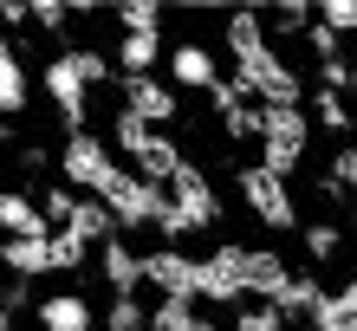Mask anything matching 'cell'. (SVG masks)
Instances as JSON below:
<instances>
[{"instance_id":"1","label":"cell","mask_w":357,"mask_h":331,"mask_svg":"<svg viewBox=\"0 0 357 331\" xmlns=\"http://www.w3.org/2000/svg\"><path fill=\"white\" fill-rule=\"evenodd\" d=\"M221 39H227V52H234V78H227V85H234L241 98H254V105H299V98H305L299 72L273 52L260 13H227Z\"/></svg>"},{"instance_id":"2","label":"cell","mask_w":357,"mask_h":331,"mask_svg":"<svg viewBox=\"0 0 357 331\" xmlns=\"http://www.w3.org/2000/svg\"><path fill=\"white\" fill-rule=\"evenodd\" d=\"M254 143H260V169H273L280 182L292 169H305V156H312L305 105H254Z\"/></svg>"},{"instance_id":"3","label":"cell","mask_w":357,"mask_h":331,"mask_svg":"<svg viewBox=\"0 0 357 331\" xmlns=\"http://www.w3.org/2000/svg\"><path fill=\"white\" fill-rule=\"evenodd\" d=\"M59 176H66L78 195H104L111 176H117V156H111V143H104L98 130H72L66 150H59Z\"/></svg>"},{"instance_id":"4","label":"cell","mask_w":357,"mask_h":331,"mask_svg":"<svg viewBox=\"0 0 357 331\" xmlns=\"http://www.w3.org/2000/svg\"><path fill=\"white\" fill-rule=\"evenodd\" d=\"M241 201H247V215H254L260 227H273V234L299 227V201H292V189L273 169H260V162H247V169H241Z\"/></svg>"},{"instance_id":"5","label":"cell","mask_w":357,"mask_h":331,"mask_svg":"<svg viewBox=\"0 0 357 331\" xmlns=\"http://www.w3.org/2000/svg\"><path fill=\"white\" fill-rule=\"evenodd\" d=\"M195 299H208V305L247 299V247L241 240H221L208 260H195Z\"/></svg>"},{"instance_id":"6","label":"cell","mask_w":357,"mask_h":331,"mask_svg":"<svg viewBox=\"0 0 357 331\" xmlns=\"http://www.w3.org/2000/svg\"><path fill=\"white\" fill-rule=\"evenodd\" d=\"M46 98H52V111L66 117V137H72V130H85V111H91V85H85V72H78L72 46L46 59Z\"/></svg>"},{"instance_id":"7","label":"cell","mask_w":357,"mask_h":331,"mask_svg":"<svg viewBox=\"0 0 357 331\" xmlns=\"http://www.w3.org/2000/svg\"><path fill=\"white\" fill-rule=\"evenodd\" d=\"M162 195H169V208L182 215V227H188V234H195V227H215V221H221V195H215V182L202 176V162H182V169L169 176V189H162Z\"/></svg>"},{"instance_id":"8","label":"cell","mask_w":357,"mask_h":331,"mask_svg":"<svg viewBox=\"0 0 357 331\" xmlns=\"http://www.w3.org/2000/svg\"><path fill=\"white\" fill-rule=\"evenodd\" d=\"M98 201L111 208V221H117V227H156V215H162V189L137 182L130 169H117V176H111V189H104Z\"/></svg>"},{"instance_id":"9","label":"cell","mask_w":357,"mask_h":331,"mask_svg":"<svg viewBox=\"0 0 357 331\" xmlns=\"http://www.w3.org/2000/svg\"><path fill=\"white\" fill-rule=\"evenodd\" d=\"M162 66H169V91H215L221 85V59L202 46V39H176L169 52H162Z\"/></svg>"},{"instance_id":"10","label":"cell","mask_w":357,"mask_h":331,"mask_svg":"<svg viewBox=\"0 0 357 331\" xmlns=\"http://www.w3.org/2000/svg\"><path fill=\"white\" fill-rule=\"evenodd\" d=\"M143 286H156V299H195V254L150 247L143 254Z\"/></svg>"},{"instance_id":"11","label":"cell","mask_w":357,"mask_h":331,"mask_svg":"<svg viewBox=\"0 0 357 331\" xmlns=\"http://www.w3.org/2000/svg\"><path fill=\"white\" fill-rule=\"evenodd\" d=\"M123 111H130L143 130H162V123L182 117V98L162 85V78H123Z\"/></svg>"},{"instance_id":"12","label":"cell","mask_w":357,"mask_h":331,"mask_svg":"<svg viewBox=\"0 0 357 331\" xmlns=\"http://www.w3.org/2000/svg\"><path fill=\"white\" fill-rule=\"evenodd\" d=\"M33 318L39 331H98V305L85 293H46V299H33Z\"/></svg>"},{"instance_id":"13","label":"cell","mask_w":357,"mask_h":331,"mask_svg":"<svg viewBox=\"0 0 357 331\" xmlns=\"http://www.w3.org/2000/svg\"><path fill=\"white\" fill-rule=\"evenodd\" d=\"M182 150H176V137H162V130H150V143H143V150L130 156V176L137 182H150V189H169V176L182 169Z\"/></svg>"},{"instance_id":"14","label":"cell","mask_w":357,"mask_h":331,"mask_svg":"<svg viewBox=\"0 0 357 331\" xmlns=\"http://www.w3.org/2000/svg\"><path fill=\"white\" fill-rule=\"evenodd\" d=\"M0 266H7V279H46L52 273V234L39 240H0Z\"/></svg>"},{"instance_id":"15","label":"cell","mask_w":357,"mask_h":331,"mask_svg":"<svg viewBox=\"0 0 357 331\" xmlns=\"http://www.w3.org/2000/svg\"><path fill=\"white\" fill-rule=\"evenodd\" d=\"M98 273H104V286H111V293H137L143 286V254L137 247H123L117 234L98 247Z\"/></svg>"},{"instance_id":"16","label":"cell","mask_w":357,"mask_h":331,"mask_svg":"<svg viewBox=\"0 0 357 331\" xmlns=\"http://www.w3.org/2000/svg\"><path fill=\"white\" fill-rule=\"evenodd\" d=\"M292 279V266L273 254V247H247V299H260V305H273L280 299V286Z\"/></svg>"},{"instance_id":"17","label":"cell","mask_w":357,"mask_h":331,"mask_svg":"<svg viewBox=\"0 0 357 331\" xmlns=\"http://www.w3.org/2000/svg\"><path fill=\"white\" fill-rule=\"evenodd\" d=\"M33 98V78H26V59H20L13 39H0V117H20Z\"/></svg>"},{"instance_id":"18","label":"cell","mask_w":357,"mask_h":331,"mask_svg":"<svg viewBox=\"0 0 357 331\" xmlns=\"http://www.w3.org/2000/svg\"><path fill=\"white\" fill-rule=\"evenodd\" d=\"M0 234H7V240H39V234H46L39 201L26 189H0Z\"/></svg>"},{"instance_id":"19","label":"cell","mask_w":357,"mask_h":331,"mask_svg":"<svg viewBox=\"0 0 357 331\" xmlns=\"http://www.w3.org/2000/svg\"><path fill=\"white\" fill-rule=\"evenodd\" d=\"M319 305H325V286L312 279V273H292V279L280 286V299H273V312H280V318L292 325V318H312Z\"/></svg>"},{"instance_id":"20","label":"cell","mask_w":357,"mask_h":331,"mask_svg":"<svg viewBox=\"0 0 357 331\" xmlns=\"http://www.w3.org/2000/svg\"><path fill=\"white\" fill-rule=\"evenodd\" d=\"M162 52H169V46H162V33H123V39H117V66H123V78H150Z\"/></svg>"},{"instance_id":"21","label":"cell","mask_w":357,"mask_h":331,"mask_svg":"<svg viewBox=\"0 0 357 331\" xmlns=\"http://www.w3.org/2000/svg\"><path fill=\"white\" fill-rule=\"evenodd\" d=\"M66 227H72V234L85 240V247H104V240L117 234V221H111V208H104L98 195H78V201H72V221H66Z\"/></svg>"},{"instance_id":"22","label":"cell","mask_w":357,"mask_h":331,"mask_svg":"<svg viewBox=\"0 0 357 331\" xmlns=\"http://www.w3.org/2000/svg\"><path fill=\"white\" fill-rule=\"evenodd\" d=\"M312 331H357V279L325 293V305L312 312Z\"/></svg>"},{"instance_id":"23","label":"cell","mask_w":357,"mask_h":331,"mask_svg":"<svg viewBox=\"0 0 357 331\" xmlns=\"http://www.w3.org/2000/svg\"><path fill=\"white\" fill-rule=\"evenodd\" d=\"M104 331H150V305H143L137 293H111V305H104Z\"/></svg>"},{"instance_id":"24","label":"cell","mask_w":357,"mask_h":331,"mask_svg":"<svg viewBox=\"0 0 357 331\" xmlns=\"http://www.w3.org/2000/svg\"><path fill=\"white\" fill-rule=\"evenodd\" d=\"M202 312H195V299H156L150 305V331H188Z\"/></svg>"},{"instance_id":"25","label":"cell","mask_w":357,"mask_h":331,"mask_svg":"<svg viewBox=\"0 0 357 331\" xmlns=\"http://www.w3.org/2000/svg\"><path fill=\"white\" fill-rule=\"evenodd\" d=\"M78 266H91V247L72 234V227H59L52 234V273H78Z\"/></svg>"},{"instance_id":"26","label":"cell","mask_w":357,"mask_h":331,"mask_svg":"<svg viewBox=\"0 0 357 331\" xmlns=\"http://www.w3.org/2000/svg\"><path fill=\"white\" fill-rule=\"evenodd\" d=\"M162 20H169V7H156V0H130V7H117V26L123 33H162Z\"/></svg>"},{"instance_id":"27","label":"cell","mask_w":357,"mask_h":331,"mask_svg":"<svg viewBox=\"0 0 357 331\" xmlns=\"http://www.w3.org/2000/svg\"><path fill=\"white\" fill-rule=\"evenodd\" d=\"M338 247H344L338 221H305V254L312 260H338Z\"/></svg>"},{"instance_id":"28","label":"cell","mask_w":357,"mask_h":331,"mask_svg":"<svg viewBox=\"0 0 357 331\" xmlns=\"http://www.w3.org/2000/svg\"><path fill=\"white\" fill-rule=\"evenodd\" d=\"M312 111H319V123H325V130H338V137H351V130H357L351 105H344V98H331V91H319V98H312Z\"/></svg>"},{"instance_id":"29","label":"cell","mask_w":357,"mask_h":331,"mask_svg":"<svg viewBox=\"0 0 357 331\" xmlns=\"http://www.w3.org/2000/svg\"><path fill=\"white\" fill-rule=\"evenodd\" d=\"M234 331H286V318L273 312V305H260V299H241V312H234Z\"/></svg>"},{"instance_id":"30","label":"cell","mask_w":357,"mask_h":331,"mask_svg":"<svg viewBox=\"0 0 357 331\" xmlns=\"http://www.w3.org/2000/svg\"><path fill=\"white\" fill-rule=\"evenodd\" d=\"M26 26H39V33H66V26H72V7H59V0H33V7H26Z\"/></svg>"},{"instance_id":"31","label":"cell","mask_w":357,"mask_h":331,"mask_svg":"<svg viewBox=\"0 0 357 331\" xmlns=\"http://www.w3.org/2000/svg\"><path fill=\"white\" fill-rule=\"evenodd\" d=\"M312 20H319L325 33H357V0H325Z\"/></svg>"},{"instance_id":"32","label":"cell","mask_w":357,"mask_h":331,"mask_svg":"<svg viewBox=\"0 0 357 331\" xmlns=\"http://www.w3.org/2000/svg\"><path fill=\"white\" fill-rule=\"evenodd\" d=\"M325 182H331V189H344V195L357 189V143H338V150H331V176Z\"/></svg>"},{"instance_id":"33","label":"cell","mask_w":357,"mask_h":331,"mask_svg":"<svg viewBox=\"0 0 357 331\" xmlns=\"http://www.w3.org/2000/svg\"><path fill=\"white\" fill-rule=\"evenodd\" d=\"M221 130L234 137V143H247V137H254V105H247V98H234V105H221Z\"/></svg>"},{"instance_id":"34","label":"cell","mask_w":357,"mask_h":331,"mask_svg":"<svg viewBox=\"0 0 357 331\" xmlns=\"http://www.w3.org/2000/svg\"><path fill=\"white\" fill-rule=\"evenodd\" d=\"M357 85V72H351V59H325L319 66V91H331V98H344Z\"/></svg>"},{"instance_id":"35","label":"cell","mask_w":357,"mask_h":331,"mask_svg":"<svg viewBox=\"0 0 357 331\" xmlns=\"http://www.w3.org/2000/svg\"><path fill=\"white\" fill-rule=\"evenodd\" d=\"M260 26H266V39H273V33H305V26H312V7H280V13H260Z\"/></svg>"},{"instance_id":"36","label":"cell","mask_w":357,"mask_h":331,"mask_svg":"<svg viewBox=\"0 0 357 331\" xmlns=\"http://www.w3.org/2000/svg\"><path fill=\"white\" fill-rule=\"evenodd\" d=\"M0 312H7V318H13V312H33V286H26V279H7V293H0Z\"/></svg>"},{"instance_id":"37","label":"cell","mask_w":357,"mask_h":331,"mask_svg":"<svg viewBox=\"0 0 357 331\" xmlns=\"http://www.w3.org/2000/svg\"><path fill=\"white\" fill-rule=\"evenodd\" d=\"M305 46L319 52V66H325V59H344V52H338V33H325L319 20H312V26H305Z\"/></svg>"},{"instance_id":"38","label":"cell","mask_w":357,"mask_h":331,"mask_svg":"<svg viewBox=\"0 0 357 331\" xmlns=\"http://www.w3.org/2000/svg\"><path fill=\"white\" fill-rule=\"evenodd\" d=\"M0 26H7V33L26 26V0H0Z\"/></svg>"},{"instance_id":"39","label":"cell","mask_w":357,"mask_h":331,"mask_svg":"<svg viewBox=\"0 0 357 331\" xmlns=\"http://www.w3.org/2000/svg\"><path fill=\"white\" fill-rule=\"evenodd\" d=\"M188 331H221V325H215V318H195V325H188Z\"/></svg>"},{"instance_id":"40","label":"cell","mask_w":357,"mask_h":331,"mask_svg":"<svg viewBox=\"0 0 357 331\" xmlns=\"http://www.w3.org/2000/svg\"><path fill=\"white\" fill-rule=\"evenodd\" d=\"M7 325H13V318H7V312H0V331H7Z\"/></svg>"}]
</instances>
